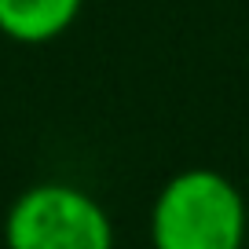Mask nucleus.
Wrapping results in <instances>:
<instances>
[{
    "label": "nucleus",
    "instance_id": "f257e3e1",
    "mask_svg": "<svg viewBox=\"0 0 249 249\" xmlns=\"http://www.w3.org/2000/svg\"><path fill=\"white\" fill-rule=\"evenodd\" d=\"M249 209L234 179L220 169H183L169 176L150 205L154 249H242Z\"/></svg>",
    "mask_w": 249,
    "mask_h": 249
},
{
    "label": "nucleus",
    "instance_id": "f03ea898",
    "mask_svg": "<svg viewBox=\"0 0 249 249\" xmlns=\"http://www.w3.org/2000/svg\"><path fill=\"white\" fill-rule=\"evenodd\" d=\"M8 249H114V220L77 183L44 179L26 187L4 216Z\"/></svg>",
    "mask_w": 249,
    "mask_h": 249
},
{
    "label": "nucleus",
    "instance_id": "7ed1b4c3",
    "mask_svg": "<svg viewBox=\"0 0 249 249\" xmlns=\"http://www.w3.org/2000/svg\"><path fill=\"white\" fill-rule=\"evenodd\" d=\"M85 0H0V33L15 44H48L77 22Z\"/></svg>",
    "mask_w": 249,
    "mask_h": 249
}]
</instances>
